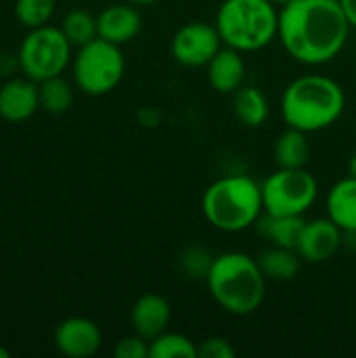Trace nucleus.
I'll return each mask as SVG.
<instances>
[{
	"label": "nucleus",
	"mask_w": 356,
	"mask_h": 358,
	"mask_svg": "<svg viewBox=\"0 0 356 358\" xmlns=\"http://www.w3.org/2000/svg\"><path fill=\"white\" fill-rule=\"evenodd\" d=\"M340 0H290L279 10V40L290 57L304 65L336 59L350 34Z\"/></svg>",
	"instance_id": "1"
},
{
	"label": "nucleus",
	"mask_w": 356,
	"mask_h": 358,
	"mask_svg": "<svg viewBox=\"0 0 356 358\" xmlns=\"http://www.w3.org/2000/svg\"><path fill=\"white\" fill-rule=\"evenodd\" d=\"M266 281L258 260L243 252H225L216 256L206 275L214 302L235 317H245L260 308L266 294Z\"/></svg>",
	"instance_id": "2"
},
{
	"label": "nucleus",
	"mask_w": 356,
	"mask_h": 358,
	"mask_svg": "<svg viewBox=\"0 0 356 358\" xmlns=\"http://www.w3.org/2000/svg\"><path fill=\"white\" fill-rule=\"evenodd\" d=\"M346 107L344 88L319 73L294 80L281 96V115L290 128L306 134L319 132L336 124Z\"/></svg>",
	"instance_id": "3"
},
{
	"label": "nucleus",
	"mask_w": 356,
	"mask_h": 358,
	"mask_svg": "<svg viewBox=\"0 0 356 358\" xmlns=\"http://www.w3.org/2000/svg\"><path fill=\"white\" fill-rule=\"evenodd\" d=\"M201 212L214 229L241 233L256 224L264 212L262 182L245 174L222 176L204 191Z\"/></svg>",
	"instance_id": "4"
},
{
	"label": "nucleus",
	"mask_w": 356,
	"mask_h": 358,
	"mask_svg": "<svg viewBox=\"0 0 356 358\" xmlns=\"http://www.w3.org/2000/svg\"><path fill=\"white\" fill-rule=\"evenodd\" d=\"M271 0H225L216 13L222 42L239 52H254L279 36V10Z\"/></svg>",
	"instance_id": "5"
},
{
	"label": "nucleus",
	"mask_w": 356,
	"mask_h": 358,
	"mask_svg": "<svg viewBox=\"0 0 356 358\" xmlns=\"http://www.w3.org/2000/svg\"><path fill=\"white\" fill-rule=\"evenodd\" d=\"M71 71L76 86L90 96H103L118 88L126 71V59L122 46L94 38L80 46L71 59Z\"/></svg>",
	"instance_id": "6"
},
{
	"label": "nucleus",
	"mask_w": 356,
	"mask_h": 358,
	"mask_svg": "<svg viewBox=\"0 0 356 358\" xmlns=\"http://www.w3.org/2000/svg\"><path fill=\"white\" fill-rule=\"evenodd\" d=\"M73 59V46L61 27L42 25L25 34L17 61L23 76L44 82L48 78L61 76Z\"/></svg>",
	"instance_id": "7"
},
{
	"label": "nucleus",
	"mask_w": 356,
	"mask_h": 358,
	"mask_svg": "<svg viewBox=\"0 0 356 358\" xmlns=\"http://www.w3.org/2000/svg\"><path fill=\"white\" fill-rule=\"evenodd\" d=\"M317 195V178L306 168H279L262 182L264 212L275 216H304Z\"/></svg>",
	"instance_id": "8"
},
{
	"label": "nucleus",
	"mask_w": 356,
	"mask_h": 358,
	"mask_svg": "<svg viewBox=\"0 0 356 358\" xmlns=\"http://www.w3.org/2000/svg\"><path fill=\"white\" fill-rule=\"evenodd\" d=\"M222 46L225 42L216 23L210 25L204 21H191L176 29L170 50L183 67H206Z\"/></svg>",
	"instance_id": "9"
},
{
	"label": "nucleus",
	"mask_w": 356,
	"mask_h": 358,
	"mask_svg": "<svg viewBox=\"0 0 356 358\" xmlns=\"http://www.w3.org/2000/svg\"><path fill=\"white\" fill-rule=\"evenodd\" d=\"M344 241V231L327 216V218H315L306 220L304 229L300 233L296 252L306 262H327L332 260Z\"/></svg>",
	"instance_id": "10"
},
{
	"label": "nucleus",
	"mask_w": 356,
	"mask_h": 358,
	"mask_svg": "<svg viewBox=\"0 0 356 358\" xmlns=\"http://www.w3.org/2000/svg\"><path fill=\"white\" fill-rule=\"evenodd\" d=\"M55 346L69 358L94 357L103 346V334L94 321L86 317H69L57 325Z\"/></svg>",
	"instance_id": "11"
},
{
	"label": "nucleus",
	"mask_w": 356,
	"mask_h": 358,
	"mask_svg": "<svg viewBox=\"0 0 356 358\" xmlns=\"http://www.w3.org/2000/svg\"><path fill=\"white\" fill-rule=\"evenodd\" d=\"M40 109V88L38 82L23 76L13 78L0 86V117L19 124L29 120Z\"/></svg>",
	"instance_id": "12"
},
{
	"label": "nucleus",
	"mask_w": 356,
	"mask_h": 358,
	"mask_svg": "<svg viewBox=\"0 0 356 358\" xmlns=\"http://www.w3.org/2000/svg\"><path fill=\"white\" fill-rule=\"evenodd\" d=\"M170 321H172V306L159 294L141 296L130 310V323L134 334H138L149 342L162 336L164 331H168Z\"/></svg>",
	"instance_id": "13"
},
{
	"label": "nucleus",
	"mask_w": 356,
	"mask_h": 358,
	"mask_svg": "<svg viewBox=\"0 0 356 358\" xmlns=\"http://www.w3.org/2000/svg\"><path fill=\"white\" fill-rule=\"evenodd\" d=\"M97 25L99 38L122 46L138 36L143 19L141 13L136 10V4H109L97 15Z\"/></svg>",
	"instance_id": "14"
},
{
	"label": "nucleus",
	"mask_w": 356,
	"mask_h": 358,
	"mask_svg": "<svg viewBox=\"0 0 356 358\" xmlns=\"http://www.w3.org/2000/svg\"><path fill=\"white\" fill-rule=\"evenodd\" d=\"M206 67H208V82L216 92L233 94L237 88L243 86L245 61L237 48H231L225 44Z\"/></svg>",
	"instance_id": "15"
},
{
	"label": "nucleus",
	"mask_w": 356,
	"mask_h": 358,
	"mask_svg": "<svg viewBox=\"0 0 356 358\" xmlns=\"http://www.w3.org/2000/svg\"><path fill=\"white\" fill-rule=\"evenodd\" d=\"M327 216L344 231L356 235V178L346 176L338 180L325 199Z\"/></svg>",
	"instance_id": "16"
},
{
	"label": "nucleus",
	"mask_w": 356,
	"mask_h": 358,
	"mask_svg": "<svg viewBox=\"0 0 356 358\" xmlns=\"http://www.w3.org/2000/svg\"><path fill=\"white\" fill-rule=\"evenodd\" d=\"M304 222V216H275L264 212V216L258 220V229L271 245L296 250Z\"/></svg>",
	"instance_id": "17"
},
{
	"label": "nucleus",
	"mask_w": 356,
	"mask_h": 358,
	"mask_svg": "<svg viewBox=\"0 0 356 358\" xmlns=\"http://www.w3.org/2000/svg\"><path fill=\"white\" fill-rule=\"evenodd\" d=\"M233 111L248 128H260L269 117V101L256 86H241L233 92Z\"/></svg>",
	"instance_id": "18"
},
{
	"label": "nucleus",
	"mask_w": 356,
	"mask_h": 358,
	"mask_svg": "<svg viewBox=\"0 0 356 358\" xmlns=\"http://www.w3.org/2000/svg\"><path fill=\"white\" fill-rule=\"evenodd\" d=\"M302 256L292 248H279L271 245L264 250L258 258V264L266 279L271 281H292L300 271Z\"/></svg>",
	"instance_id": "19"
},
{
	"label": "nucleus",
	"mask_w": 356,
	"mask_h": 358,
	"mask_svg": "<svg viewBox=\"0 0 356 358\" xmlns=\"http://www.w3.org/2000/svg\"><path fill=\"white\" fill-rule=\"evenodd\" d=\"M311 159V145L306 132L290 128L279 134L275 143V162L279 168H306Z\"/></svg>",
	"instance_id": "20"
},
{
	"label": "nucleus",
	"mask_w": 356,
	"mask_h": 358,
	"mask_svg": "<svg viewBox=\"0 0 356 358\" xmlns=\"http://www.w3.org/2000/svg\"><path fill=\"white\" fill-rule=\"evenodd\" d=\"M61 29L67 36V40L71 42L73 48H80L88 42H92L94 38H99V25H97V17L84 8H73L69 10L63 21H61Z\"/></svg>",
	"instance_id": "21"
},
{
	"label": "nucleus",
	"mask_w": 356,
	"mask_h": 358,
	"mask_svg": "<svg viewBox=\"0 0 356 358\" xmlns=\"http://www.w3.org/2000/svg\"><path fill=\"white\" fill-rule=\"evenodd\" d=\"M38 88H40V107L52 115L65 113L73 103V88L63 76H55L44 82H38Z\"/></svg>",
	"instance_id": "22"
},
{
	"label": "nucleus",
	"mask_w": 356,
	"mask_h": 358,
	"mask_svg": "<svg viewBox=\"0 0 356 358\" xmlns=\"http://www.w3.org/2000/svg\"><path fill=\"white\" fill-rule=\"evenodd\" d=\"M149 358H197V344L176 331H164L149 342Z\"/></svg>",
	"instance_id": "23"
},
{
	"label": "nucleus",
	"mask_w": 356,
	"mask_h": 358,
	"mask_svg": "<svg viewBox=\"0 0 356 358\" xmlns=\"http://www.w3.org/2000/svg\"><path fill=\"white\" fill-rule=\"evenodd\" d=\"M52 15H55V0H17L15 2V17L27 29L48 25Z\"/></svg>",
	"instance_id": "24"
},
{
	"label": "nucleus",
	"mask_w": 356,
	"mask_h": 358,
	"mask_svg": "<svg viewBox=\"0 0 356 358\" xmlns=\"http://www.w3.org/2000/svg\"><path fill=\"white\" fill-rule=\"evenodd\" d=\"M113 355L118 358H149V340L138 334L126 336L115 344Z\"/></svg>",
	"instance_id": "25"
},
{
	"label": "nucleus",
	"mask_w": 356,
	"mask_h": 358,
	"mask_svg": "<svg viewBox=\"0 0 356 358\" xmlns=\"http://www.w3.org/2000/svg\"><path fill=\"white\" fill-rule=\"evenodd\" d=\"M235 348L225 338H208L197 346V358H233Z\"/></svg>",
	"instance_id": "26"
},
{
	"label": "nucleus",
	"mask_w": 356,
	"mask_h": 358,
	"mask_svg": "<svg viewBox=\"0 0 356 358\" xmlns=\"http://www.w3.org/2000/svg\"><path fill=\"white\" fill-rule=\"evenodd\" d=\"M340 4H342V8L346 13V19L350 23V27L356 29V0H340Z\"/></svg>",
	"instance_id": "27"
},
{
	"label": "nucleus",
	"mask_w": 356,
	"mask_h": 358,
	"mask_svg": "<svg viewBox=\"0 0 356 358\" xmlns=\"http://www.w3.org/2000/svg\"><path fill=\"white\" fill-rule=\"evenodd\" d=\"M348 176H353L356 178V153L348 159Z\"/></svg>",
	"instance_id": "28"
},
{
	"label": "nucleus",
	"mask_w": 356,
	"mask_h": 358,
	"mask_svg": "<svg viewBox=\"0 0 356 358\" xmlns=\"http://www.w3.org/2000/svg\"><path fill=\"white\" fill-rule=\"evenodd\" d=\"M130 4H136V6H145V4H155L157 0H126Z\"/></svg>",
	"instance_id": "29"
},
{
	"label": "nucleus",
	"mask_w": 356,
	"mask_h": 358,
	"mask_svg": "<svg viewBox=\"0 0 356 358\" xmlns=\"http://www.w3.org/2000/svg\"><path fill=\"white\" fill-rule=\"evenodd\" d=\"M10 357V350L8 348H4V346H0V358H8Z\"/></svg>",
	"instance_id": "30"
},
{
	"label": "nucleus",
	"mask_w": 356,
	"mask_h": 358,
	"mask_svg": "<svg viewBox=\"0 0 356 358\" xmlns=\"http://www.w3.org/2000/svg\"><path fill=\"white\" fill-rule=\"evenodd\" d=\"M271 2H273V4H281V6H283V4H287L290 0H271Z\"/></svg>",
	"instance_id": "31"
}]
</instances>
